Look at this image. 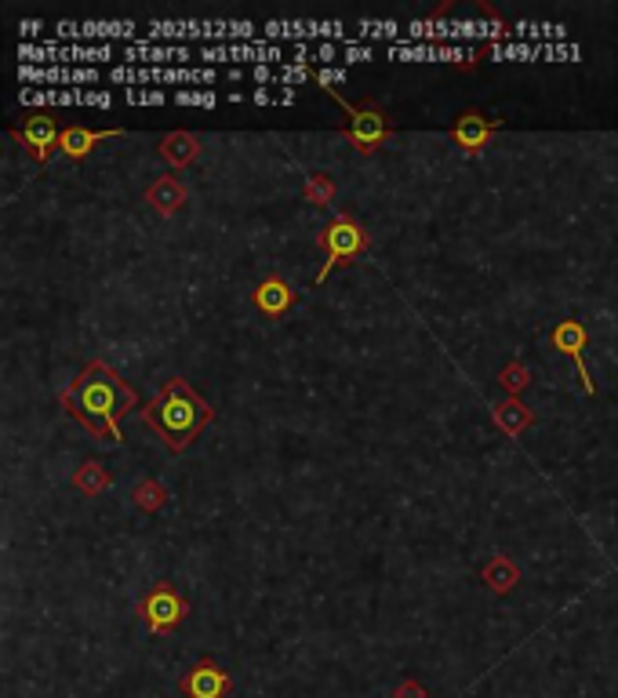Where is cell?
I'll use <instances>...</instances> for the list:
<instances>
[{
	"label": "cell",
	"mask_w": 618,
	"mask_h": 698,
	"mask_svg": "<svg viewBox=\"0 0 618 698\" xmlns=\"http://www.w3.org/2000/svg\"><path fill=\"white\" fill-rule=\"evenodd\" d=\"M131 495H135V506H139L142 513H160V509L168 506V488H164L160 480H139Z\"/></svg>",
	"instance_id": "d4e9b609"
},
{
	"label": "cell",
	"mask_w": 618,
	"mask_h": 698,
	"mask_svg": "<svg viewBox=\"0 0 618 698\" xmlns=\"http://www.w3.org/2000/svg\"><path fill=\"white\" fill-rule=\"evenodd\" d=\"M11 139L19 142L22 150L30 153L37 164H48L51 153L59 150L62 131H59V124H55V117H44V113H37V117H26V124H22V128H11Z\"/></svg>",
	"instance_id": "7c38bea8"
},
{
	"label": "cell",
	"mask_w": 618,
	"mask_h": 698,
	"mask_svg": "<svg viewBox=\"0 0 618 698\" xmlns=\"http://www.w3.org/2000/svg\"><path fill=\"white\" fill-rule=\"evenodd\" d=\"M73 488H77L80 495L95 499V495H102V491L110 488V469L102 466V462H80V466L73 469Z\"/></svg>",
	"instance_id": "603a6c76"
},
{
	"label": "cell",
	"mask_w": 618,
	"mask_h": 698,
	"mask_svg": "<svg viewBox=\"0 0 618 698\" xmlns=\"http://www.w3.org/2000/svg\"><path fill=\"white\" fill-rule=\"evenodd\" d=\"M251 302H255V310L266 313V317H284V313L299 302V295L291 291V284L284 277H277V273H270L266 280H259V288H255V295H251Z\"/></svg>",
	"instance_id": "e0dca14e"
},
{
	"label": "cell",
	"mask_w": 618,
	"mask_h": 698,
	"mask_svg": "<svg viewBox=\"0 0 618 698\" xmlns=\"http://www.w3.org/2000/svg\"><path fill=\"white\" fill-rule=\"evenodd\" d=\"M22 66H95V62L120 59V51L113 44H19Z\"/></svg>",
	"instance_id": "8992f818"
},
{
	"label": "cell",
	"mask_w": 618,
	"mask_h": 698,
	"mask_svg": "<svg viewBox=\"0 0 618 698\" xmlns=\"http://www.w3.org/2000/svg\"><path fill=\"white\" fill-rule=\"evenodd\" d=\"M186 611H190L186 597H182L175 586H168V582H157L139 604L142 622H146L150 633H157V637H164V633H171V629H179L182 619H186Z\"/></svg>",
	"instance_id": "52a82bcc"
},
{
	"label": "cell",
	"mask_w": 618,
	"mask_h": 698,
	"mask_svg": "<svg viewBox=\"0 0 618 698\" xmlns=\"http://www.w3.org/2000/svg\"><path fill=\"white\" fill-rule=\"evenodd\" d=\"M317 244L324 248V266H320V273H317V280H313V284H324L331 273L339 270L342 262L364 259V255H368V248H371V237H368V230L353 219V215H335V219H331L328 226L317 233Z\"/></svg>",
	"instance_id": "277c9868"
},
{
	"label": "cell",
	"mask_w": 618,
	"mask_h": 698,
	"mask_svg": "<svg viewBox=\"0 0 618 698\" xmlns=\"http://www.w3.org/2000/svg\"><path fill=\"white\" fill-rule=\"evenodd\" d=\"M142 422L164 440V448L179 455V451H186L204 433V426L215 422V408L200 393H193V386L182 375H175L142 408Z\"/></svg>",
	"instance_id": "7a4b0ae2"
},
{
	"label": "cell",
	"mask_w": 618,
	"mask_h": 698,
	"mask_svg": "<svg viewBox=\"0 0 618 698\" xmlns=\"http://www.w3.org/2000/svg\"><path fill=\"white\" fill-rule=\"evenodd\" d=\"M393 698H429V691L422 688L419 680H404V684L393 691Z\"/></svg>",
	"instance_id": "836d02e7"
},
{
	"label": "cell",
	"mask_w": 618,
	"mask_h": 698,
	"mask_svg": "<svg viewBox=\"0 0 618 698\" xmlns=\"http://www.w3.org/2000/svg\"><path fill=\"white\" fill-rule=\"evenodd\" d=\"M259 30L255 22L248 19H237V22H197V19H182V22H171V19H153L146 26V40H230V44H251V40H259Z\"/></svg>",
	"instance_id": "5b68a950"
},
{
	"label": "cell",
	"mask_w": 618,
	"mask_h": 698,
	"mask_svg": "<svg viewBox=\"0 0 618 698\" xmlns=\"http://www.w3.org/2000/svg\"><path fill=\"white\" fill-rule=\"evenodd\" d=\"M244 99H251V95H240V91H230V95H226V102H230V106H237V102H244Z\"/></svg>",
	"instance_id": "8d00e7d4"
},
{
	"label": "cell",
	"mask_w": 618,
	"mask_h": 698,
	"mask_svg": "<svg viewBox=\"0 0 618 698\" xmlns=\"http://www.w3.org/2000/svg\"><path fill=\"white\" fill-rule=\"evenodd\" d=\"M124 135V128H110V131H88V128H77V124H70V128H62V142H59V150L66 153V157L73 160V164H80V160H88V153L99 146V142L106 139H120Z\"/></svg>",
	"instance_id": "d6986e66"
},
{
	"label": "cell",
	"mask_w": 618,
	"mask_h": 698,
	"mask_svg": "<svg viewBox=\"0 0 618 698\" xmlns=\"http://www.w3.org/2000/svg\"><path fill=\"white\" fill-rule=\"evenodd\" d=\"M120 59L124 66H182V62L193 59V51L186 44H150V40H139V44H124L120 48Z\"/></svg>",
	"instance_id": "2e32d148"
},
{
	"label": "cell",
	"mask_w": 618,
	"mask_h": 698,
	"mask_svg": "<svg viewBox=\"0 0 618 698\" xmlns=\"http://www.w3.org/2000/svg\"><path fill=\"white\" fill-rule=\"evenodd\" d=\"M302 197H306L309 204H317V208H331V204H335V179L324 175V171H313V175H306Z\"/></svg>",
	"instance_id": "484cf974"
},
{
	"label": "cell",
	"mask_w": 618,
	"mask_h": 698,
	"mask_svg": "<svg viewBox=\"0 0 618 698\" xmlns=\"http://www.w3.org/2000/svg\"><path fill=\"white\" fill-rule=\"evenodd\" d=\"M317 77V70L313 66H302V62H284V66H273V84H284V88H291V84H306V80Z\"/></svg>",
	"instance_id": "f1b7e54d"
},
{
	"label": "cell",
	"mask_w": 618,
	"mask_h": 698,
	"mask_svg": "<svg viewBox=\"0 0 618 698\" xmlns=\"http://www.w3.org/2000/svg\"><path fill=\"white\" fill-rule=\"evenodd\" d=\"M251 102L255 106H280V95H273L270 88H255L251 91Z\"/></svg>",
	"instance_id": "e575fe53"
},
{
	"label": "cell",
	"mask_w": 618,
	"mask_h": 698,
	"mask_svg": "<svg viewBox=\"0 0 618 698\" xmlns=\"http://www.w3.org/2000/svg\"><path fill=\"white\" fill-rule=\"evenodd\" d=\"M62 408L73 422L88 429L91 437L102 444H120V419L131 408H139V393L120 379L117 371L106 360H88L77 371V379L62 389Z\"/></svg>",
	"instance_id": "6da1fadb"
},
{
	"label": "cell",
	"mask_w": 618,
	"mask_h": 698,
	"mask_svg": "<svg viewBox=\"0 0 618 698\" xmlns=\"http://www.w3.org/2000/svg\"><path fill=\"white\" fill-rule=\"evenodd\" d=\"M499 128H506V117H484L477 110H462L455 117V124H451V142L466 157H477V153H484V146H488L491 135Z\"/></svg>",
	"instance_id": "8fae6325"
},
{
	"label": "cell",
	"mask_w": 618,
	"mask_h": 698,
	"mask_svg": "<svg viewBox=\"0 0 618 698\" xmlns=\"http://www.w3.org/2000/svg\"><path fill=\"white\" fill-rule=\"evenodd\" d=\"M160 157L168 160L171 168L182 171V168H190L193 160L200 157V139L193 135V131H168L164 139H160Z\"/></svg>",
	"instance_id": "44dd1931"
},
{
	"label": "cell",
	"mask_w": 618,
	"mask_h": 698,
	"mask_svg": "<svg viewBox=\"0 0 618 698\" xmlns=\"http://www.w3.org/2000/svg\"><path fill=\"white\" fill-rule=\"evenodd\" d=\"M331 99L339 102L342 110H346V124H342V135L353 142V150L357 153H375L382 142H389L393 135V120H389L386 110H379V102L375 99H364V102H349L339 88H324Z\"/></svg>",
	"instance_id": "3957f363"
},
{
	"label": "cell",
	"mask_w": 618,
	"mask_h": 698,
	"mask_svg": "<svg viewBox=\"0 0 618 698\" xmlns=\"http://www.w3.org/2000/svg\"><path fill=\"white\" fill-rule=\"evenodd\" d=\"M368 59H379V48H371V44H346V51H342V62H346V66L368 62Z\"/></svg>",
	"instance_id": "d6a6232c"
},
{
	"label": "cell",
	"mask_w": 618,
	"mask_h": 698,
	"mask_svg": "<svg viewBox=\"0 0 618 698\" xmlns=\"http://www.w3.org/2000/svg\"><path fill=\"white\" fill-rule=\"evenodd\" d=\"M553 349L557 353H564V357L575 364V371H579V382L586 393H597V386H593V379H589V368H586V346H589V331L582 328L579 320H560L557 328H553Z\"/></svg>",
	"instance_id": "4fadbf2b"
},
{
	"label": "cell",
	"mask_w": 618,
	"mask_h": 698,
	"mask_svg": "<svg viewBox=\"0 0 618 698\" xmlns=\"http://www.w3.org/2000/svg\"><path fill=\"white\" fill-rule=\"evenodd\" d=\"M491 419H495V426H499L506 437H520L524 429L535 426V411H531L520 397H506L491 408Z\"/></svg>",
	"instance_id": "ffe728a7"
},
{
	"label": "cell",
	"mask_w": 618,
	"mask_h": 698,
	"mask_svg": "<svg viewBox=\"0 0 618 698\" xmlns=\"http://www.w3.org/2000/svg\"><path fill=\"white\" fill-rule=\"evenodd\" d=\"M262 40H295V44H306V40H324V44H353V37H346V26L342 22H317V19H302V22H284L270 19L262 22Z\"/></svg>",
	"instance_id": "9c48e42d"
},
{
	"label": "cell",
	"mask_w": 618,
	"mask_h": 698,
	"mask_svg": "<svg viewBox=\"0 0 618 698\" xmlns=\"http://www.w3.org/2000/svg\"><path fill=\"white\" fill-rule=\"evenodd\" d=\"M124 102L128 106H168L171 95L160 88H124Z\"/></svg>",
	"instance_id": "4dcf8cb0"
},
{
	"label": "cell",
	"mask_w": 618,
	"mask_h": 698,
	"mask_svg": "<svg viewBox=\"0 0 618 698\" xmlns=\"http://www.w3.org/2000/svg\"><path fill=\"white\" fill-rule=\"evenodd\" d=\"M284 55L288 51L280 48V44H270V40H251V44H208V48H200V59L204 66H215L219 70V62H233V66H284Z\"/></svg>",
	"instance_id": "ba28073f"
},
{
	"label": "cell",
	"mask_w": 618,
	"mask_h": 698,
	"mask_svg": "<svg viewBox=\"0 0 618 698\" xmlns=\"http://www.w3.org/2000/svg\"><path fill=\"white\" fill-rule=\"evenodd\" d=\"M499 386L506 389L509 397H520L531 386V371L524 368V360H509L506 368L499 371Z\"/></svg>",
	"instance_id": "83f0119b"
},
{
	"label": "cell",
	"mask_w": 618,
	"mask_h": 698,
	"mask_svg": "<svg viewBox=\"0 0 618 698\" xmlns=\"http://www.w3.org/2000/svg\"><path fill=\"white\" fill-rule=\"evenodd\" d=\"M186 200H190V190H186L175 175H160V179L150 182V190H146V204L157 211L160 219L179 215V211L186 208Z\"/></svg>",
	"instance_id": "ac0fdd59"
},
{
	"label": "cell",
	"mask_w": 618,
	"mask_h": 698,
	"mask_svg": "<svg viewBox=\"0 0 618 698\" xmlns=\"http://www.w3.org/2000/svg\"><path fill=\"white\" fill-rule=\"evenodd\" d=\"M357 44H364V40H400L404 37V26L400 22H393V19H382V22H375V19H360L357 22Z\"/></svg>",
	"instance_id": "4316f807"
},
{
	"label": "cell",
	"mask_w": 618,
	"mask_h": 698,
	"mask_svg": "<svg viewBox=\"0 0 618 698\" xmlns=\"http://www.w3.org/2000/svg\"><path fill=\"white\" fill-rule=\"evenodd\" d=\"M22 84H99L106 80V73L95 66H19Z\"/></svg>",
	"instance_id": "9a60e30c"
},
{
	"label": "cell",
	"mask_w": 618,
	"mask_h": 698,
	"mask_svg": "<svg viewBox=\"0 0 618 698\" xmlns=\"http://www.w3.org/2000/svg\"><path fill=\"white\" fill-rule=\"evenodd\" d=\"M219 102H226V95H215V91H200V88L175 91V106H200V110H215Z\"/></svg>",
	"instance_id": "f546056e"
},
{
	"label": "cell",
	"mask_w": 618,
	"mask_h": 698,
	"mask_svg": "<svg viewBox=\"0 0 618 698\" xmlns=\"http://www.w3.org/2000/svg\"><path fill=\"white\" fill-rule=\"evenodd\" d=\"M491 59L495 62H539L546 59L542 44H520V40H506V44H491Z\"/></svg>",
	"instance_id": "cb8c5ba5"
},
{
	"label": "cell",
	"mask_w": 618,
	"mask_h": 698,
	"mask_svg": "<svg viewBox=\"0 0 618 698\" xmlns=\"http://www.w3.org/2000/svg\"><path fill=\"white\" fill-rule=\"evenodd\" d=\"M55 30V37L44 40V44H55V40H84V44H91V40H124V44H139V26L131 19H117V22H55L51 26Z\"/></svg>",
	"instance_id": "30bf717a"
},
{
	"label": "cell",
	"mask_w": 618,
	"mask_h": 698,
	"mask_svg": "<svg viewBox=\"0 0 618 698\" xmlns=\"http://www.w3.org/2000/svg\"><path fill=\"white\" fill-rule=\"evenodd\" d=\"M480 579H484V586H488L491 593H499V597H506V593H513V589H517L520 568L506 557V553H495V557H491L488 564H484V571H480Z\"/></svg>",
	"instance_id": "7402d4cb"
},
{
	"label": "cell",
	"mask_w": 618,
	"mask_h": 698,
	"mask_svg": "<svg viewBox=\"0 0 618 698\" xmlns=\"http://www.w3.org/2000/svg\"><path fill=\"white\" fill-rule=\"evenodd\" d=\"M40 30H44V22H37V19H26V22H19V33H22V37H37V33Z\"/></svg>",
	"instance_id": "d590c367"
},
{
	"label": "cell",
	"mask_w": 618,
	"mask_h": 698,
	"mask_svg": "<svg viewBox=\"0 0 618 698\" xmlns=\"http://www.w3.org/2000/svg\"><path fill=\"white\" fill-rule=\"evenodd\" d=\"M230 673L219 669L215 659H200L197 666L179 680V691L186 698H226L230 695Z\"/></svg>",
	"instance_id": "5bb4252c"
},
{
	"label": "cell",
	"mask_w": 618,
	"mask_h": 698,
	"mask_svg": "<svg viewBox=\"0 0 618 698\" xmlns=\"http://www.w3.org/2000/svg\"><path fill=\"white\" fill-rule=\"evenodd\" d=\"M346 80H349V70H342V66H320L313 84H320V88H339Z\"/></svg>",
	"instance_id": "1f68e13d"
}]
</instances>
